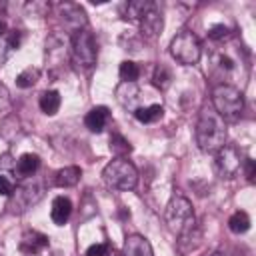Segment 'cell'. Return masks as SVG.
I'll list each match as a JSON object with an SVG mask.
<instances>
[{
    "mask_svg": "<svg viewBox=\"0 0 256 256\" xmlns=\"http://www.w3.org/2000/svg\"><path fill=\"white\" fill-rule=\"evenodd\" d=\"M196 142L202 152H218L226 144V122L212 106H204L196 124Z\"/></svg>",
    "mask_w": 256,
    "mask_h": 256,
    "instance_id": "6da1fadb",
    "label": "cell"
},
{
    "mask_svg": "<svg viewBox=\"0 0 256 256\" xmlns=\"http://www.w3.org/2000/svg\"><path fill=\"white\" fill-rule=\"evenodd\" d=\"M212 108L224 122H236L244 110L242 92L232 84H216L212 90Z\"/></svg>",
    "mask_w": 256,
    "mask_h": 256,
    "instance_id": "7a4b0ae2",
    "label": "cell"
},
{
    "mask_svg": "<svg viewBox=\"0 0 256 256\" xmlns=\"http://www.w3.org/2000/svg\"><path fill=\"white\" fill-rule=\"evenodd\" d=\"M164 218H166V224H168L170 232L176 234V236H184V234H188L196 228V218H194L192 204L184 196H174L168 202Z\"/></svg>",
    "mask_w": 256,
    "mask_h": 256,
    "instance_id": "3957f363",
    "label": "cell"
},
{
    "mask_svg": "<svg viewBox=\"0 0 256 256\" xmlns=\"http://www.w3.org/2000/svg\"><path fill=\"white\" fill-rule=\"evenodd\" d=\"M102 178L108 188L114 190H132L138 184V170L126 158H114L102 170Z\"/></svg>",
    "mask_w": 256,
    "mask_h": 256,
    "instance_id": "277c9868",
    "label": "cell"
},
{
    "mask_svg": "<svg viewBox=\"0 0 256 256\" xmlns=\"http://www.w3.org/2000/svg\"><path fill=\"white\" fill-rule=\"evenodd\" d=\"M170 54L176 62L184 64V66H192L200 60L202 56V46L200 40L194 32L190 30H182L178 32L172 40H170Z\"/></svg>",
    "mask_w": 256,
    "mask_h": 256,
    "instance_id": "5b68a950",
    "label": "cell"
},
{
    "mask_svg": "<svg viewBox=\"0 0 256 256\" xmlns=\"http://www.w3.org/2000/svg\"><path fill=\"white\" fill-rule=\"evenodd\" d=\"M70 58L80 70H90L96 64V40L92 32L78 30L70 42Z\"/></svg>",
    "mask_w": 256,
    "mask_h": 256,
    "instance_id": "8992f818",
    "label": "cell"
},
{
    "mask_svg": "<svg viewBox=\"0 0 256 256\" xmlns=\"http://www.w3.org/2000/svg\"><path fill=\"white\" fill-rule=\"evenodd\" d=\"M70 58V40L60 34H52L46 40V68L50 76H58Z\"/></svg>",
    "mask_w": 256,
    "mask_h": 256,
    "instance_id": "52a82bcc",
    "label": "cell"
},
{
    "mask_svg": "<svg viewBox=\"0 0 256 256\" xmlns=\"http://www.w3.org/2000/svg\"><path fill=\"white\" fill-rule=\"evenodd\" d=\"M244 166L242 152L234 144H224L216 152V170L222 178H234Z\"/></svg>",
    "mask_w": 256,
    "mask_h": 256,
    "instance_id": "ba28073f",
    "label": "cell"
},
{
    "mask_svg": "<svg viewBox=\"0 0 256 256\" xmlns=\"http://www.w3.org/2000/svg\"><path fill=\"white\" fill-rule=\"evenodd\" d=\"M42 198V188L36 182H24L10 194V208L12 212H24L32 204H36Z\"/></svg>",
    "mask_w": 256,
    "mask_h": 256,
    "instance_id": "9c48e42d",
    "label": "cell"
},
{
    "mask_svg": "<svg viewBox=\"0 0 256 256\" xmlns=\"http://www.w3.org/2000/svg\"><path fill=\"white\" fill-rule=\"evenodd\" d=\"M58 10H60V16H62L64 24H66L70 30H74V32L84 30V26H86V14H84V10H82L78 4L64 2V4L58 6Z\"/></svg>",
    "mask_w": 256,
    "mask_h": 256,
    "instance_id": "30bf717a",
    "label": "cell"
},
{
    "mask_svg": "<svg viewBox=\"0 0 256 256\" xmlns=\"http://www.w3.org/2000/svg\"><path fill=\"white\" fill-rule=\"evenodd\" d=\"M140 22V28H142V34L148 36V38H154L160 34L164 22H162V12L158 10V6L152 2V6L142 14V18L138 20Z\"/></svg>",
    "mask_w": 256,
    "mask_h": 256,
    "instance_id": "8fae6325",
    "label": "cell"
},
{
    "mask_svg": "<svg viewBox=\"0 0 256 256\" xmlns=\"http://www.w3.org/2000/svg\"><path fill=\"white\" fill-rule=\"evenodd\" d=\"M238 68V60L228 52V50H216L212 54V72L218 74L220 78H226L234 74Z\"/></svg>",
    "mask_w": 256,
    "mask_h": 256,
    "instance_id": "7c38bea8",
    "label": "cell"
},
{
    "mask_svg": "<svg viewBox=\"0 0 256 256\" xmlns=\"http://www.w3.org/2000/svg\"><path fill=\"white\" fill-rule=\"evenodd\" d=\"M46 246H48V236H44V234L38 232V230H28V232H24L22 238H20V252L30 254V256L42 252Z\"/></svg>",
    "mask_w": 256,
    "mask_h": 256,
    "instance_id": "4fadbf2b",
    "label": "cell"
},
{
    "mask_svg": "<svg viewBox=\"0 0 256 256\" xmlns=\"http://www.w3.org/2000/svg\"><path fill=\"white\" fill-rule=\"evenodd\" d=\"M124 256H154L150 242L140 234H130L124 240Z\"/></svg>",
    "mask_w": 256,
    "mask_h": 256,
    "instance_id": "5bb4252c",
    "label": "cell"
},
{
    "mask_svg": "<svg viewBox=\"0 0 256 256\" xmlns=\"http://www.w3.org/2000/svg\"><path fill=\"white\" fill-rule=\"evenodd\" d=\"M72 214V202L66 196H56L52 200V210H50V218L56 226H64L68 222Z\"/></svg>",
    "mask_w": 256,
    "mask_h": 256,
    "instance_id": "9a60e30c",
    "label": "cell"
},
{
    "mask_svg": "<svg viewBox=\"0 0 256 256\" xmlns=\"http://www.w3.org/2000/svg\"><path fill=\"white\" fill-rule=\"evenodd\" d=\"M108 118H110V112H108L106 106H94V108L86 114L84 124H86V128H88L90 132H96V134H98V132L104 130Z\"/></svg>",
    "mask_w": 256,
    "mask_h": 256,
    "instance_id": "2e32d148",
    "label": "cell"
},
{
    "mask_svg": "<svg viewBox=\"0 0 256 256\" xmlns=\"http://www.w3.org/2000/svg\"><path fill=\"white\" fill-rule=\"evenodd\" d=\"M38 166H40L38 154L28 152V154H22V156L18 158V162L14 164V170H16V174H18L20 178H30V176L38 170Z\"/></svg>",
    "mask_w": 256,
    "mask_h": 256,
    "instance_id": "e0dca14e",
    "label": "cell"
},
{
    "mask_svg": "<svg viewBox=\"0 0 256 256\" xmlns=\"http://www.w3.org/2000/svg\"><path fill=\"white\" fill-rule=\"evenodd\" d=\"M80 176H82V170L78 166H64L56 172V184L60 188H70L78 184Z\"/></svg>",
    "mask_w": 256,
    "mask_h": 256,
    "instance_id": "ac0fdd59",
    "label": "cell"
},
{
    "mask_svg": "<svg viewBox=\"0 0 256 256\" xmlns=\"http://www.w3.org/2000/svg\"><path fill=\"white\" fill-rule=\"evenodd\" d=\"M162 106L160 104H150V106H138L134 110V116L138 122H144V124H150V122H156L162 118Z\"/></svg>",
    "mask_w": 256,
    "mask_h": 256,
    "instance_id": "d6986e66",
    "label": "cell"
},
{
    "mask_svg": "<svg viewBox=\"0 0 256 256\" xmlns=\"http://www.w3.org/2000/svg\"><path fill=\"white\" fill-rule=\"evenodd\" d=\"M38 104H40V110H42L44 114L54 116V114L58 112V108H60V94H58L56 90H46V92H42Z\"/></svg>",
    "mask_w": 256,
    "mask_h": 256,
    "instance_id": "ffe728a7",
    "label": "cell"
},
{
    "mask_svg": "<svg viewBox=\"0 0 256 256\" xmlns=\"http://www.w3.org/2000/svg\"><path fill=\"white\" fill-rule=\"evenodd\" d=\"M110 150H112L118 158H124L126 154H130V152H132V146H130V142H128L122 134L114 132V134L110 136Z\"/></svg>",
    "mask_w": 256,
    "mask_h": 256,
    "instance_id": "44dd1931",
    "label": "cell"
},
{
    "mask_svg": "<svg viewBox=\"0 0 256 256\" xmlns=\"http://www.w3.org/2000/svg\"><path fill=\"white\" fill-rule=\"evenodd\" d=\"M228 228L234 232V234H244L248 228H250V218H248V214L246 212H234L232 216H230V220H228Z\"/></svg>",
    "mask_w": 256,
    "mask_h": 256,
    "instance_id": "7402d4cb",
    "label": "cell"
},
{
    "mask_svg": "<svg viewBox=\"0 0 256 256\" xmlns=\"http://www.w3.org/2000/svg\"><path fill=\"white\" fill-rule=\"evenodd\" d=\"M118 74H120L122 82H126V84H134V82L138 80V76H140V68H138V64H134L132 60H124V62L120 64Z\"/></svg>",
    "mask_w": 256,
    "mask_h": 256,
    "instance_id": "603a6c76",
    "label": "cell"
},
{
    "mask_svg": "<svg viewBox=\"0 0 256 256\" xmlns=\"http://www.w3.org/2000/svg\"><path fill=\"white\" fill-rule=\"evenodd\" d=\"M38 78H40V70L28 66V68H24V70L16 76V86H18V88H30V86H34V84L38 82Z\"/></svg>",
    "mask_w": 256,
    "mask_h": 256,
    "instance_id": "cb8c5ba5",
    "label": "cell"
},
{
    "mask_svg": "<svg viewBox=\"0 0 256 256\" xmlns=\"http://www.w3.org/2000/svg\"><path fill=\"white\" fill-rule=\"evenodd\" d=\"M152 6V2L148 0H134V2H128L126 4V18L128 20H140L142 14Z\"/></svg>",
    "mask_w": 256,
    "mask_h": 256,
    "instance_id": "d4e9b609",
    "label": "cell"
},
{
    "mask_svg": "<svg viewBox=\"0 0 256 256\" xmlns=\"http://www.w3.org/2000/svg\"><path fill=\"white\" fill-rule=\"evenodd\" d=\"M152 80H154V86H156V88H160V90H166V88L170 86V80H172V76H170L168 68L160 64V66H156Z\"/></svg>",
    "mask_w": 256,
    "mask_h": 256,
    "instance_id": "484cf974",
    "label": "cell"
},
{
    "mask_svg": "<svg viewBox=\"0 0 256 256\" xmlns=\"http://www.w3.org/2000/svg\"><path fill=\"white\" fill-rule=\"evenodd\" d=\"M208 34H210L212 40H224V38L230 36V30H228L224 24H218V26H212V30H210Z\"/></svg>",
    "mask_w": 256,
    "mask_h": 256,
    "instance_id": "4316f807",
    "label": "cell"
},
{
    "mask_svg": "<svg viewBox=\"0 0 256 256\" xmlns=\"http://www.w3.org/2000/svg\"><path fill=\"white\" fill-rule=\"evenodd\" d=\"M12 192H14V182H12L8 176L0 174V194H2V196H10Z\"/></svg>",
    "mask_w": 256,
    "mask_h": 256,
    "instance_id": "83f0119b",
    "label": "cell"
},
{
    "mask_svg": "<svg viewBox=\"0 0 256 256\" xmlns=\"http://www.w3.org/2000/svg\"><path fill=\"white\" fill-rule=\"evenodd\" d=\"M108 254V246L106 244H92L86 250V256H106Z\"/></svg>",
    "mask_w": 256,
    "mask_h": 256,
    "instance_id": "f1b7e54d",
    "label": "cell"
},
{
    "mask_svg": "<svg viewBox=\"0 0 256 256\" xmlns=\"http://www.w3.org/2000/svg\"><path fill=\"white\" fill-rule=\"evenodd\" d=\"M8 106H10V92H8V88L0 82V112L6 110Z\"/></svg>",
    "mask_w": 256,
    "mask_h": 256,
    "instance_id": "f546056e",
    "label": "cell"
},
{
    "mask_svg": "<svg viewBox=\"0 0 256 256\" xmlns=\"http://www.w3.org/2000/svg\"><path fill=\"white\" fill-rule=\"evenodd\" d=\"M244 164H246V176H248V180L252 182V180H254V160L246 158V160H244Z\"/></svg>",
    "mask_w": 256,
    "mask_h": 256,
    "instance_id": "4dcf8cb0",
    "label": "cell"
},
{
    "mask_svg": "<svg viewBox=\"0 0 256 256\" xmlns=\"http://www.w3.org/2000/svg\"><path fill=\"white\" fill-rule=\"evenodd\" d=\"M4 32V22H0V34Z\"/></svg>",
    "mask_w": 256,
    "mask_h": 256,
    "instance_id": "1f68e13d",
    "label": "cell"
},
{
    "mask_svg": "<svg viewBox=\"0 0 256 256\" xmlns=\"http://www.w3.org/2000/svg\"><path fill=\"white\" fill-rule=\"evenodd\" d=\"M212 256H226V254H222V252H214Z\"/></svg>",
    "mask_w": 256,
    "mask_h": 256,
    "instance_id": "d6a6232c",
    "label": "cell"
},
{
    "mask_svg": "<svg viewBox=\"0 0 256 256\" xmlns=\"http://www.w3.org/2000/svg\"><path fill=\"white\" fill-rule=\"evenodd\" d=\"M112 256H124V254H118V252H114V254H112Z\"/></svg>",
    "mask_w": 256,
    "mask_h": 256,
    "instance_id": "836d02e7",
    "label": "cell"
}]
</instances>
